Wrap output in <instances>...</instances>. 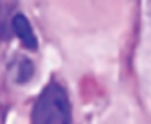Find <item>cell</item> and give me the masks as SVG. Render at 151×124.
Here are the masks:
<instances>
[{"mask_svg":"<svg viewBox=\"0 0 151 124\" xmlns=\"http://www.w3.org/2000/svg\"><path fill=\"white\" fill-rule=\"evenodd\" d=\"M34 76V65L33 62L28 59V58H21L19 64L17 67V77H15V81L18 84H25L28 83Z\"/></svg>","mask_w":151,"mask_h":124,"instance_id":"3957f363","label":"cell"},{"mask_svg":"<svg viewBox=\"0 0 151 124\" xmlns=\"http://www.w3.org/2000/svg\"><path fill=\"white\" fill-rule=\"evenodd\" d=\"M73 111L67 90L58 81H50L37 96L30 124H71Z\"/></svg>","mask_w":151,"mask_h":124,"instance_id":"6da1fadb","label":"cell"},{"mask_svg":"<svg viewBox=\"0 0 151 124\" xmlns=\"http://www.w3.org/2000/svg\"><path fill=\"white\" fill-rule=\"evenodd\" d=\"M11 30L14 34L21 40V43L25 46V49L36 52L39 49V40L37 36L33 30L31 22L24 14H15L14 18L11 19Z\"/></svg>","mask_w":151,"mask_h":124,"instance_id":"7a4b0ae2","label":"cell"}]
</instances>
